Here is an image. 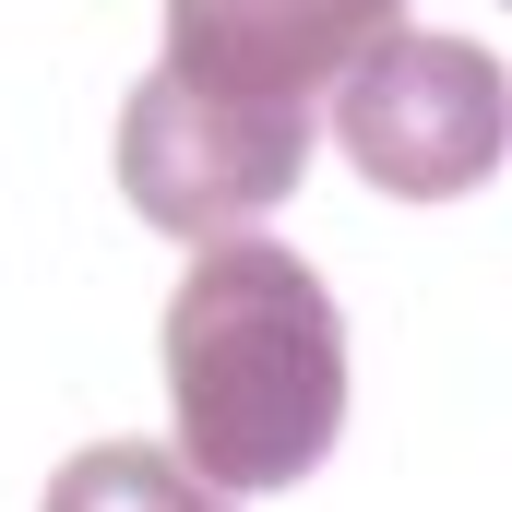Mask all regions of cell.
Listing matches in <instances>:
<instances>
[{
	"instance_id": "obj_1",
	"label": "cell",
	"mask_w": 512,
	"mask_h": 512,
	"mask_svg": "<svg viewBox=\"0 0 512 512\" xmlns=\"http://www.w3.org/2000/svg\"><path fill=\"white\" fill-rule=\"evenodd\" d=\"M167 405L203 489H298L346 429V322L274 239H215L167 298Z\"/></svg>"
},
{
	"instance_id": "obj_2",
	"label": "cell",
	"mask_w": 512,
	"mask_h": 512,
	"mask_svg": "<svg viewBox=\"0 0 512 512\" xmlns=\"http://www.w3.org/2000/svg\"><path fill=\"white\" fill-rule=\"evenodd\" d=\"M334 143L393 203H453L512 155V72L465 36H405L358 48L334 72Z\"/></svg>"
},
{
	"instance_id": "obj_3",
	"label": "cell",
	"mask_w": 512,
	"mask_h": 512,
	"mask_svg": "<svg viewBox=\"0 0 512 512\" xmlns=\"http://www.w3.org/2000/svg\"><path fill=\"white\" fill-rule=\"evenodd\" d=\"M298 167H310V108H274V96H215V84L155 72L120 108V191L167 239H227L274 215Z\"/></svg>"
},
{
	"instance_id": "obj_4",
	"label": "cell",
	"mask_w": 512,
	"mask_h": 512,
	"mask_svg": "<svg viewBox=\"0 0 512 512\" xmlns=\"http://www.w3.org/2000/svg\"><path fill=\"white\" fill-rule=\"evenodd\" d=\"M393 24H405V0H167V72L215 84V96L310 108Z\"/></svg>"
},
{
	"instance_id": "obj_5",
	"label": "cell",
	"mask_w": 512,
	"mask_h": 512,
	"mask_svg": "<svg viewBox=\"0 0 512 512\" xmlns=\"http://www.w3.org/2000/svg\"><path fill=\"white\" fill-rule=\"evenodd\" d=\"M48 512H227V489H203L155 441H96V453H72L48 477Z\"/></svg>"
}]
</instances>
